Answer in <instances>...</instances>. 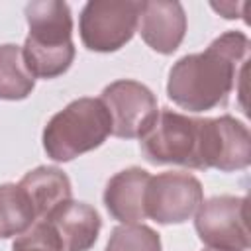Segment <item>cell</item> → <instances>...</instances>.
Here are the masks:
<instances>
[{
  "mask_svg": "<svg viewBox=\"0 0 251 251\" xmlns=\"http://www.w3.org/2000/svg\"><path fill=\"white\" fill-rule=\"evenodd\" d=\"M249 39L241 31H226L202 53L180 57L169 71V98L188 110L206 112L224 106L243 76Z\"/></svg>",
  "mask_w": 251,
  "mask_h": 251,
  "instance_id": "6da1fadb",
  "label": "cell"
},
{
  "mask_svg": "<svg viewBox=\"0 0 251 251\" xmlns=\"http://www.w3.org/2000/svg\"><path fill=\"white\" fill-rule=\"evenodd\" d=\"M29 33L22 47L24 63L33 78H55L75 59L71 8L59 0H35L25 6Z\"/></svg>",
  "mask_w": 251,
  "mask_h": 251,
  "instance_id": "7a4b0ae2",
  "label": "cell"
},
{
  "mask_svg": "<svg viewBox=\"0 0 251 251\" xmlns=\"http://www.w3.org/2000/svg\"><path fill=\"white\" fill-rule=\"evenodd\" d=\"M112 133V118L100 98H78L57 112L43 129V149L65 163L100 147Z\"/></svg>",
  "mask_w": 251,
  "mask_h": 251,
  "instance_id": "3957f363",
  "label": "cell"
},
{
  "mask_svg": "<svg viewBox=\"0 0 251 251\" xmlns=\"http://www.w3.org/2000/svg\"><path fill=\"white\" fill-rule=\"evenodd\" d=\"M204 118L163 108L141 137V151L153 165H180L202 171Z\"/></svg>",
  "mask_w": 251,
  "mask_h": 251,
  "instance_id": "277c9868",
  "label": "cell"
},
{
  "mask_svg": "<svg viewBox=\"0 0 251 251\" xmlns=\"http://www.w3.org/2000/svg\"><path fill=\"white\" fill-rule=\"evenodd\" d=\"M141 2L135 0H92L86 2L78 31L86 49L110 53L124 47L137 31Z\"/></svg>",
  "mask_w": 251,
  "mask_h": 251,
  "instance_id": "5b68a950",
  "label": "cell"
},
{
  "mask_svg": "<svg viewBox=\"0 0 251 251\" xmlns=\"http://www.w3.org/2000/svg\"><path fill=\"white\" fill-rule=\"evenodd\" d=\"M194 227L202 243L218 251H247V198L214 196L200 204Z\"/></svg>",
  "mask_w": 251,
  "mask_h": 251,
  "instance_id": "8992f818",
  "label": "cell"
},
{
  "mask_svg": "<svg viewBox=\"0 0 251 251\" xmlns=\"http://www.w3.org/2000/svg\"><path fill=\"white\" fill-rule=\"evenodd\" d=\"M100 100L112 118V135L122 139H141L159 114L153 92L129 78L108 84Z\"/></svg>",
  "mask_w": 251,
  "mask_h": 251,
  "instance_id": "52a82bcc",
  "label": "cell"
},
{
  "mask_svg": "<svg viewBox=\"0 0 251 251\" xmlns=\"http://www.w3.org/2000/svg\"><path fill=\"white\" fill-rule=\"evenodd\" d=\"M204 192L200 180L190 173H161L151 176L145 194V212L157 224H182L190 220L200 204Z\"/></svg>",
  "mask_w": 251,
  "mask_h": 251,
  "instance_id": "ba28073f",
  "label": "cell"
},
{
  "mask_svg": "<svg viewBox=\"0 0 251 251\" xmlns=\"http://www.w3.org/2000/svg\"><path fill=\"white\" fill-rule=\"evenodd\" d=\"M251 163V135L245 124L231 116L204 118L202 169L231 173Z\"/></svg>",
  "mask_w": 251,
  "mask_h": 251,
  "instance_id": "9c48e42d",
  "label": "cell"
},
{
  "mask_svg": "<svg viewBox=\"0 0 251 251\" xmlns=\"http://www.w3.org/2000/svg\"><path fill=\"white\" fill-rule=\"evenodd\" d=\"M141 39L157 53L171 55L178 49L186 31V14L180 2H141L139 14Z\"/></svg>",
  "mask_w": 251,
  "mask_h": 251,
  "instance_id": "30bf717a",
  "label": "cell"
},
{
  "mask_svg": "<svg viewBox=\"0 0 251 251\" xmlns=\"http://www.w3.org/2000/svg\"><path fill=\"white\" fill-rule=\"evenodd\" d=\"M151 175L139 167L116 173L104 188V206L108 214L122 224H141L147 218L145 194Z\"/></svg>",
  "mask_w": 251,
  "mask_h": 251,
  "instance_id": "8fae6325",
  "label": "cell"
},
{
  "mask_svg": "<svg viewBox=\"0 0 251 251\" xmlns=\"http://www.w3.org/2000/svg\"><path fill=\"white\" fill-rule=\"evenodd\" d=\"M41 222L49 224L63 251H88L96 243L102 226L100 216L92 206L75 200L63 202Z\"/></svg>",
  "mask_w": 251,
  "mask_h": 251,
  "instance_id": "7c38bea8",
  "label": "cell"
},
{
  "mask_svg": "<svg viewBox=\"0 0 251 251\" xmlns=\"http://www.w3.org/2000/svg\"><path fill=\"white\" fill-rule=\"evenodd\" d=\"M18 184L25 190L37 222L45 220L63 202L71 200L73 194L69 176L57 167H37L25 173Z\"/></svg>",
  "mask_w": 251,
  "mask_h": 251,
  "instance_id": "4fadbf2b",
  "label": "cell"
},
{
  "mask_svg": "<svg viewBox=\"0 0 251 251\" xmlns=\"http://www.w3.org/2000/svg\"><path fill=\"white\" fill-rule=\"evenodd\" d=\"M37 222L33 206L20 184H0V237L25 233Z\"/></svg>",
  "mask_w": 251,
  "mask_h": 251,
  "instance_id": "5bb4252c",
  "label": "cell"
},
{
  "mask_svg": "<svg viewBox=\"0 0 251 251\" xmlns=\"http://www.w3.org/2000/svg\"><path fill=\"white\" fill-rule=\"evenodd\" d=\"M33 86L35 78L24 63L22 47L14 43L0 45V100H24Z\"/></svg>",
  "mask_w": 251,
  "mask_h": 251,
  "instance_id": "9a60e30c",
  "label": "cell"
},
{
  "mask_svg": "<svg viewBox=\"0 0 251 251\" xmlns=\"http://www.w3.org/2000/svg\"><path fill=\"white\" fill-rule=\"evenodd\" d=\"M106 251H161V237L143 224H122L112 229Z\"/></svg>",
  "mask_w": 251,
  "mask_h": 251,
  "instance_id": "2e32d148",
  "label": "cell"
},
{
  "mask_svg": "<svg viewBox=\"0 0 251 251\" xmlns=\"http://www.w3.org/2000/svg\"><path fill=\"white\" fill-rule=\"evenodd\" d=\"M12 251H63V247L47 222H35L25 233L16 237Z\"/></svg>",
  "mask_w": 251,
  "mask_h": 251,
  "instance_id": "e0dca14e",
  "label": "cell"
},
{
  "mask_svg": "<svg viewBox=\"0 0 251 251\" xmlns=\"http://www.w3.org/2000/svg\"><path fill=\"white\" fill-rule=\"evenodd\" d=\"M245 4H233V2H220V4H212V8L216 12H220L224 18L227 20H233V18H239L237 14V8H243Z\"/></svg>",
  "mask_w": 251,
  "mask_h": 251,
  "instance_id": "ac0fdd59",
  "label": "cell"
},
{
  "mask_svg": "<svg viewBox=\"0 0 251 251\" xmlns=\"http://www.w3.org/2000/svg\"><path fill=\"white\" fill-rule=\"evenodd\" d=\"M202 251H218V249H210V247H206V249H202Z\"/></svg>",
  "mask_w": 251,
  "mask_h": 251,
  "instance_id": "d6986e66",
  "label": "cell"
}]
</instances>
